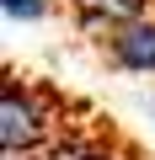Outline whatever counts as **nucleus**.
Listing matches in <instances>:
<instances>
[{"label": "nucleus", "instance_id": "nucleus-1", "mask_svg": "<svg viewBox=\"0 0 155 160\" xmlns=\"http://www.w3.org/2000/svg\"><path fill=\"white\" fill-rule=\"evenodd\" d=\"M43 133H48V107L38 102V91L6 80V91H0V139H6V155H27Z\"/></svg>", "mask_w": 155, "mask_h": 160}, {"label": "nucleus", "instance_id": "nucleus-2", "mask_svg": "<svg viewBox=\"0 0 155 160\" xmlns=\"http://www.w3.org/2000/svg\"><path fill=\"white\" fill-rule=\"evenodd\" d=\"M107 48H112V64H118V69L150 75V69H155V16H144V22H134V27L112 32V38H107Z\"/></svg>", "mask_w": 155, "mask_h": 160}, {"label": "nucleus", "instance_id": "nucleus-3", "mask_svg": "<svg viewBox=\"0 0 155 160\" xmlns=\"http://www.w3.org/2000/svg\"><path fill=\"white\" fill-rule=\"evenodd\" d=\"M144 6L150 0H75V16L91 32H123V27L144 22Z\"/></svg>", "mask_w": 155, "mask_h": 160}, {"label": "nucleus", "instance_id": "nucleus-4", "mask_svg": "<svg viewBox=\"0 0 155 160\" xmlns=\"http://www.w3.org/2000/svg\"><path fill=\"white\" fill-rule=\"evenodd\" d=\"M48 6H54V0H0V11H6L11 22H38Z\"/></svg>", "mask_w": 155, "mask_h": 160}, {"label": "nucleus", "instance_id": "nucleus-5", "mask_svg": "<svg viewBox=\"0 0 155 160\" xmlns=\"http://www.w3.org/2000/svg\"><path fill=\"white\" fill-rule=\"evenodd\" d=\"M80 160H118V155H107V149H86Z\"/></svg>", "mask_w": 155, "mask_h": 160}, {"label": "nucleus", "instance_id": "nucleus-6", "mask_svg": "<svg viewBox=\"0 0 155 160\" xmlns=\"http://www.w3.org/2000/svg\"><path fill=\"white\" fill-rule=\"evenodd\" d=\"M6 160H27V155H6Z\"/></svg>", "mask_w": 155, "mask_h": 160}, {"label": "nucleus", "instance_id": "nucleus-7", "mask_svg": "<svg viewBox=\"0 0 155 160\" xmlns=\"http://www.w3.org/2000/svg\"><path fill=\"white\" fill-rule=\"evenodd\" d=\"M150 107H155V102H150Z\"/></svg>", "mask_w": 155, "mask_h": 160}]
</instances>
